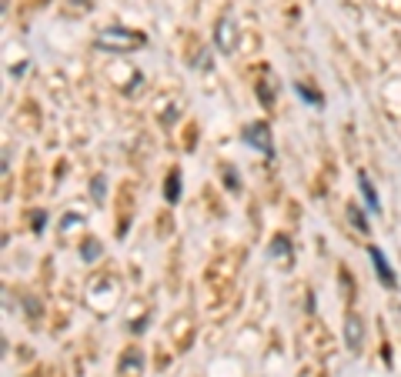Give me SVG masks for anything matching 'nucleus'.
<instances>
[{"label": "nucleus", "instance_id": "nucleus-1", "mask_svg": "<svg viewBox=\"0 0 401 377\" xmlns=\"http://www.w3.org/2000/svg\"><path fill=\"white\" fill-rule=\"evenodd\" d=\"M97 50H111V54H124V50H137L144 47V34H134V30H121V27H107L94 37Z\"/></svg>", "mask_w": 401, "mask_h": 377}, {"label": "nucleus", "instance_id": "nucleus-2", "mask_svg": "<svg viewBox=\"0 0 401 377\" xmlns=\"http://www.w3.org/2000/svg\"><path fill=\"white\" fill-rule=\"evenodd\" d=\"M244 140H248L254 151L261 154H274V140H271V127H267L265 120H254L248 131H244Z\"/></svg>", "mask_w": 401, "mask_h": 377}, {"label": "nucleus", "instance_id": "nucleus-3", "mask_svg": "<svg viewBox=\"0 0 401 377\" xmlns=\"http://www.w3.org/2000/svg\"><path fill=\"white\" fill-rule=\"evenodd\" d=\"M117 371H121V377H141L144 374V354H141L137 347H127V351L121 354Z\"/></svg>", "mask_w": 401, "mask_h": 377}, {"label": "nucleus", "instance_id": "nucleus-4", "mask_svg": "<svg viewBox=\"0 0 401 377\" xmlns=\"http://www.w3.org/2000/svg\"><path fill=\"white\" fill-rule=\"evenodd\" d=\"M368 257H371V264L378 270V281L388 284V287H398V277H395V270H391V264L384 261V254L378 247H368Z\"/></svg>", "mask_w": 401, "mask_h": 377}, {"label": "nucleus", "instance_id": "nucleus-5", "mask_svg": "<svg viewBox=\"0 0 401 377\" xmlns=\"http://www.w3.org/2000/svg\"><path fill=\"white\" fill-rule=\"evenodd\" d=\"M214 40H217V50L231 54V50H234V44H238V34H234V20H231V17H221V20H217V34H214Z\"/></svg>", "mask_w": 401, "mask_h": 377}, {"label": "nucleus", "instance_id": "nucleus-6", "mask_svg": "<svg viewBox=\"0 0 401 377\" xmlns=\"http://www.w3.org/2000/svg\"><path fill=\"white\" fill-rule=\"evenodd\" d=\"M344 340H348V351H362V340H364V327L362 321L355 318V314H348V321H344Z\"/></svg>", "mask_w": 401, "mask_h": 377}, {"label": "nucleus", "instance_id": "nucleus-7", "mask_svg": "<svg viewBox=\"0 0 401 377\" xmlns=\"http://www.w3.org/2000/svg\"><path fill=\"white\" fill-rule=\"evenodd\" d=\"M358 187H362L364 201H368V210H382V204H378V194H375V187H371V181H368V174H358Z\"/></svg>", "mask_w": 401, "mask_h": 377}, {"label": "nucleus", "instance_id": "nucleus-8", "mask_svg": "<svg viewBox=\"0 0 401 377\" xmlns=\"http://www.w3.org/2000/svg\"><path fill=\"white\" fill-rule=\"evenodd\" d=\"M164 197H168V201H177V197H181V174H177V170L168 174V190H164Z\"/></svg>", "mask_w": 401, "mask_h": 377}, {"label": "nucleus", "instance_id": "nucleus-9", "mask_svg": "<svg viewBox=\"0 0 401 377\" xmlns=\"http://www.w3.org/2000/svg\"><path fill=\"white\" fill-rule=\"evenodd\" d=\"M294 91H298V94L305 97V100H311V104H314V107H321V104H325V97L318 94V91H311V87H305V84H298V87H294Z\"/></svg>", "mask_w": 401, "mask_h": 377}, {"label": "nucleus", "instance_id": "nucleus-10", "mask_svg": "<svg viewBox=\"0 0 401 377\" xmlns=\"http://www.w3.org/2000/svg\"><path fill=\"white\" fill-rule=\"evenodd\" d=\"M80 257H84V261H94V257H100V244H97V241H87V244H84V250H80Z\"/></svg>", "mask_w": 401, "mask_h": 377}, {"label": "nucleus", "instance_id": "nucleus-11", "mask_svg": "<svg viewBox=\"0 0 401 377\" xmlns=\"http://www.w3.org/2000/svg\"><path fill=\"white\" fill-rule=\"evenodd\" d=\"M348 214H351V221H355V227H362V234H368V221H364V214L358 208H355V204H351V208H348Z\"/></svg>", "mask_w": 401, "mask_h": 377}, {"label": "nucleus", "instance_id": "nucleus-12", "mask_svg": "<svg viewBox=\"0 0 401 377\" xmlns=\"http://www.w3.org/2000/svg\"><path fill=\"white\" fill-rule=\"evenodd\" d=\"M271 254H274V257H278V254H281V257H287V254H291V247H287V237H274V247H271Z\"/></svg>", "mask_w": 401, "mask_h": 377}, {"label": "nucleus", "instance_id": "nucleus-13", "mask_svg": "<svg viewBox=\"0 0 401 377\" xmlns=\"http://www.w3.org/2000/svg\"><path fill=\"white\" fill-rule=\"evenodd\" d=\"M34 217H37V221H34V230H44V224H47V214L40 210V214H34Z\"/></svg>", "mask_w": 401, "mask_h": 377}]
</instances>
